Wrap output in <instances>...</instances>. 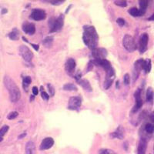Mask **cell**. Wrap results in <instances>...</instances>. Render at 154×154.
Returning <instances> with one entry per match:
<instances>
[{"mask_svg": "<svg viewBox=\"0 0 154 154\" xmlns=\"http://www.w3.org/2000/svg\"><path fill=\"white\" fill-rule=\"evenodd\" d=\"M26 154H36V146L32 141H29L26 145Z\"/></svg>", "mask_w": 154, "mask_h": 154, "instance_id": "16", "label": "cell"}, {"mask_svg": "<svg viewBox=\"0 0 154 154\" xmlns=\"http://www.w3.org/2000/svg\"><path fill=\"white\" fill-rule=\"evenodd\" d=\"M46 17V12L42 9H36L32 11V12L31 13L30 18L34 19L36 21H40L45 19Z\"/></svg>", "mask_w": 154, "mask_h": 154, "instance_id": "7", "label": "cell"}, {"mask_svg": "<svg viewBox=\"0 0 154 154\" xmlns=\"http://www.w3.org/2000/svg\"><path fill=\"white\" fill-rule=\"evenodd\" d=\"M3 82H4V85H5L6 88L9 91V99H10L11 102H12V103L17 102L20 99L21 92L19 87L16 84V82H14L8 76H6L4 77Z\"/></svg>", "mask_w": 154, "mask_h": 154, "instance_id": "2", "label": "cell"}, {"mask_svg": "<svg viewBox=\"0 0 154 154\" xmlns=\"http://www.w3.org/2000/svg\"><path fill=\"white\" fill-rule=\"evenodd\" d=\"M150 117H151V120H152L154 122V111L152 113L151 116H150Z\"/></svg>", "mask_w": 154, "mask_h": 154, "instance_id": "42", "label": "cell"}, {"mask_svg": "<svg viewBox=\"0 0 154 154\" xmlns=\"http://www.w3.org/2000/svg\"><path fill=\"white\" fill-rule=\"evenodd\" d=\"M129 13L132 16H134V17H136V16H143V14L141 13V12L140 11V9H138L137 8H131L129 9Z\"/></svg>", "mask_w": 154, "mask_h": 154, "instance_id": "22", "label": "cell"}, {"mask_svg": "<svg viewBox=\"0 0 154 154\" xmlns=\"http://www.w3.org/2000/svg\"><path fill=\"white\" fill-rule=\"evenodd\" d=\"M64 1H62V0H52V1H49V2L51 3V4H52V5H60V4H62V2H63Z\"/></svg>", "mask_w": 154, "mask_h": 154, "instance_id": "37", "label": "cell"}, {"mask_svg": "<svg viewBox=\"0 0 154 154\" xmlns=\"http://www.w3.org/2000/svg\"><path fill=\"white\" fill-rule=\"evenodd\" d=\"M2 140H3L2 136H0V142H2Z\"/></svg>", "mask_w": 154, "mask_h": 154, "instance_id": "47", "label": "cell"}, {"mask_svg": "<svg viewBox=\"0 0 154 154\" xmlns=\"http://www.w3.org/2000/svg\"><path fill=\"white\" fill-rule=\"evenodd\" d=\"M148 20L150 21H154V13L150 17V18H148Z\"/></svg>", "mask_w": 154, "mask_h": 154, "instance_id": "41", "label": "cell"}, {"mask_svg": "<svg viewBox=\"0 0 154 154\" xmlns=\"http://www.w3.org/2000/svg\"><path fill=\"white\" fill-rule=\"evenodd\" d=\"M32 82V80H31V78L29 76H26L24 79H23V87L24 88H26V87L29 85Z\"/></svg>", "mask_w": 154, "mask_h": 154, "instance_id": "30", "label": "cell"}, {"mask_svg": "<svg viewBox=\"0 0 154 154\" xmlns=\"http://www.w3.org/2000/svg\"><path fill=\"white\" fill-rule=\"evenodd\" d=\"M146 147H147V142H146V140L144 138H142L140 140V141L139 146H138V150H137L138 154L146 153Z\"/></svg>", "mask_w": 154, "mask_h": 154, "instance_id": "15", "label": "cell"}, {"mask_svg": "<svg viewBox=\"0 0 154 154\" xmlns=\"http://www.w3.org/2000/svg\"><path fill=\"white\" fill-rule=\"evenodd\" d=\"M113 81V79L106 77V80H105V82H104V88H105V90H108L112 86Z\"/></svg>", "mask_w": 154, "mask_h": 154, "instance_id": "27", "label": "cell"}, {"mask_svg": "<svg viewBox=\"0 0 154 154\" xmlns=\"http://www.w3.org/2000/svg\"><path fill=\"white\" fill-rule=\"evenodd\" d=\"M41 96L42 98L44 100H46V101L49 100V96L46 92H44V91H42V92H41Z\"/></svg>", "mask_w": 154, "mask_h": 154, "instance_id": "35", "label": "cell"}, {"mask_svg": "<svg viewBox=\"0 0 154 154\" xmlns=\"http://www.w3.org/2000/svg\"><path fill=\"white\" fill-rule=\"evenodd\" d=\"M31 45H32V46L35 49V50H36V51H38V50H39V46H38V45H36V44H33V43H32Z\"/></svg>", "mask_w": 154, "mask_h": 154, "instance_id": "39", "label": "cell"}, {"mask_svg": "<svg viewBox=\"0 0 154 154\" xmlns=\"http://www.w3.org/2000/svg\"><path fill=\"white\" fill-rule=\"evenodd\" d=\"M63 90L66 91H77V87L72 83H67L63 86Z\"/></svg>", "mask_w": 154, "mask_h": 154, "instance_id": "23", "label": "cell"}, {"mask_svg": "<svg viewBox=\"0 0 154 154\" xmlns=\"http://www.w3.org/2000/svg\"><path fill=\"white\" fill-rule=\"evenodd\" d=\"M92 54L95 59H105L107 56V51L103 48H96L92 50Z\"/></svg>", "mask_w": 154, "mask_h": 154, "instance_id": "9", "label": "cell"}, {"mask_svg": "<svg viewBox=\"0 0 154 154\" xmlns=\"http://www.w3.org/2000/svg\"><path fill=\"white\" fill-rule=\"evenodd\" d=\"M32 93H33V95L34 96H36L38 93H39V90H38V88L36 87V86H34V87H32Z\"/></svg>", "mask_w": 154, "mask_h": 154, "instance_id": "38", "label": "cell"}, {"mask_svg": "<svg viewBox=\"0 0 154 154\" xmlns=\"http://www.w3.org/2000/svg\"><path fill=\"white\" fill-rule=\"evenodd\" d=\"M148 41H149V36L147 33L142 34L140 39V46H139V50L140 53H143L146 50Z\"/></svg>", "mask_w": 154, "mask_h": 154, "instance_id": "10", "label": "cell"}, {"mask_svg": "<svg viewBox=\"0 0 154 154\" xmlns=\"http://www.w3.org/2000/svg\"><path fill=\"white\" fill-rule=\"evenodd\" d=\"M134 96H135V99H136V104H135V106L132 110V113L137 112L143 106V100L141 99V90L140 89L137 90L135 92Z\"/></svg>", "mask_w": 154, "mask_h": 154, "instance_id": "6", "label": "cell"}, {"mask_svg": "<svg viewBox=\"0 0 154 154\" xmlns=\"http://www.w3.org/2000/svg\"><path fill=\"white\" fill-rule=\"evenodd\" d=\"M18 116H19V113H18V112H16V111H12V112L9 113V114H8L7 118H8V120H14V119H16Z\"/></svg>", "mask_w": 154, "mask_h": 154, "instance_id": "29", "label": "cell"}, {"mask_svg": "<svg viewBox=\"0 0 154 154\" xmlns=\"http://www.w3.org/2000/svg\"><path fill=\"white\" fill-rule=\"evenodd\" d=\"M22 39H23V40H24V41H25V42H28V40H27V39H26V38H25L24 36H22Z\"/></svg>", "mask_w": 154, "mask_h": 154, "instance_id": "46", "label": "cell"}, {"mask_svg": "<svg viewBox=\"0 0 154 154\" xmlns=\"http://www.w3.org/2000/svg\"><path fill=\"white\" fill-rule=\"evenodd\" d=\"M19 53L26 62H30L33 57L32 52L26 46H21L19 47Z\"/></svg>", "mask_w": 154, "mask_h": 154, "instance_id": "5", "label": "cell"}, {"mask_svg": "<svg viewBox=\"0 0 154 154\" xmlns=\"http://www.w3.org/2000/svg\"><path fill=\"white\" fill-rule=\"evenodd\" d=\"M34 99H35V96L32 95V96H31V97H30V100H31V101H32V100H33Z\"/></svg>", "mask_w": 154, "mask_h": 154, "instance_id": "45", "label": "cell"}, {"mask_svg": "<svg viewBox=\"0 0 154 154\" xmlns=\"http://www.w3.org/2000/svg\"><path fill=\"white\" fill-rule=\"evenodd\" d=\"M53 144H54V140H53L52 138H51V137L45 138L42 141V143L40 145V149L42 150H49V149H50L52 146H53Z\"/></svg>", "mask_w": 154, "mask_h": 154, "instance_id": "14", "label": "cell"}, {"mask_svg": "<svg viewBox=\"0 0 154 154\" xmlns=\"http://www.w3.org/2000/svg\"><path fill=\"white\" fill-rule=\"evenodd\" d=\"M143 69L145 70L146 72H150L151 70V60L150 59H147L144 60L143 63Z\"/></svg>", "mask_w": 154, "mask_h": 154, "instance_id": "20", "label": "cell"}, {"mask_svg": "<svg viewBox=\"0 0 154 154\" xmlns=\"http://www.w3.org/2000/svg\"><path fill=\"white\" fill-rule=\"evenodd\" d=\"M153 96H154V92L153 90L151 88V87H149L146 90V100L148 102H150L153 100Z\"/></svg>", "mask_w": 154, "mask_h": 154, "instance_id": "24", "label": "cell"}, {"mask_svg": "<svg viewBox=\"0 0 154 154\" xmlns=\"http://www.w3.org/2000/svg\"><path fill=\"white\" fill-rule=\"evenodd\" d=\"M9 37L12 40H18L19 38V31L16 29H14L9 34Z\"/></svg>", "mask_w": 154, "mask_h": 154, "instance_id": "21", "label": "cell"}, {"mask_svg": "<svg viewBox=\"0 0 154 154\" xmlns=\"http://www.w3.org/2000/svg\"><path fill=\"white\" fill-rule=\"evenodd\" d=\"M119 86H120V81L118 80V81L116 82V88H119Z\"/></svg>", "mask_w": 154, "mask_h": 154, "instance_id": "44", "label": "cell"}, {"mask_svg": "<svg viewBox=\"0 0 154 154\" xmlns=\"http://www.w3.org/2000/svg\"><path fill=\"white\" fill-rule=\"evenodd\" d=\"M75 68H76V62H75V60L73 59H69L66 61V65H65V69H66V72L69 75H72V73L74 72Z\"/></svg>", "mask_w": 154, "mask_h": 154, "instance_id": "13", "label": "cell"}, {"mask_svg": "<svg viewBox=\"0 0 154 154\" xmlns=\"http://www.w3.org/2000/svg\"><path fill=\"white\" fill-rule=\"evenodd\" d=\"M116 22H117V24H118L120 26H123L125 25V20H124L123 19H122V18H119V19H117Z\"/></svg>", "mask_w": 154, "mask_h": 154, "instance_id": "36", "label": "cell"}, {"mask_svg": "<svg viewBox=\"0 0 154 154\" xmlns=\"http://www.w3.org/2000/svg\"><path fill=\"white\" fill-rule=\"evenodd\" d=\"M52 42H53V37H52V36H48V37H46V38L43 40L42 43H43V45H44L46 47L49 48V47H51L52 45Z\"/></svg>", "mask_w": 154, "mask_h": 154, "instance_id": "25", "label": "cell"}, {"mask_svg": "<svg viewBox=\"0 0 154 154\" xmlns=\"http://www.w3.org/2000/svg\"><path fill=\"white\" fill-rule=\"evenodd\" d=\"M6 12H7V9H3L2 11V14H4V13H6Z\"/></svg>", "mask_w": 154, "mask_h": 154, "instance_id": "43", "label": "cell"}, {"mask_svg": "<svg viewBox=\"0 0 154 154\" xmlns=\"http://www.w3.org/2000/svg\"><path fill=\"white\" fill-rule=\"evenodd\" d=\"M145 130L147 133H153L154 132V125L152 123H147L145 126Z\"/></svg>", "mask_w": 154, "mask_h": 154, "instance_id": "26", "label": "cell"}, {"mask_svg": "<svg viewBox=\"0 0 154 154\" xmlns=\"http://www.w3.org/2000/svg\"><path fill=\"white\" fill-rule=\"evenodd\" d=\"M139 5H140V11L143 15L144 13L146 12V10L147 9V6H148V1L141 0V1L139 2Z\"/></svg>", "mask_w": 154, "mask_h": 154, "instance_id": "19", "label": "cell"}, {"mask_svg": "<svg viewBox=\"0 0 154 154\" xmlns=\"http://www.w3.org/2000/svg\"><path fill=\"white\" fill-rule=\"evenodd\" d=\"M64 16L60 15L58 18H51L49 21V26L50 28V32H54L60 30L63 26Z\"/></svg>", "mask_w": 154, "mask_h": 154, "instance_id": "3", "label": "cell"}, {"mask_svg": "<svg viewBox=\"0 0 154 154\" xmlns=\"http://www.w3.org/2000/svg\"><path fill=\"white\" fill-rule=\"evenodd\" d=\"M123 44L124 48L129 52H133L136 49V45L134 41V39L130 35H126L123 37Z\"/></svg>", "mask_w": 154, "mask_h": 154, "instance_id": "4", "label": "cell"}, {"mask_svg": "<svg viewBox=\"0 0 154 154\" xmlns=\"http://www.w3.org/2000/svg\"><path fill=\"white\" fill-rule=\"evenodd\" d=\"M9 129V126H7V125H5V126H2V127L0 129V136H3L5 134L8 132Z\"/></svg>", "mask_w": 154, "mask_h": 154, "instance_id": "28", "label": "cell"}, {"mask_svg": "<svg viewBox=\"0 0 154 154\" xmlns=\"http://www.w3.org/2000/svg\"><path fill=\"white\" fill-rule=\"evenodd\" d=\"M82 39L84 43L90 49L93 50L96 48L98 45L99 36L94 26H85L84 32L82 36Z\"/></svg>", "mask_w": 154, "mask_h": 154, "instance_id": "1", "label": "cell"}, {"mask_svg": "<svg viewBox=\"0 0 154 154\" xmlns=\"http://www.w3.org/2000/svg\"><path fill=\"white\" fill-rule=\"evenodd\" d=\"M113 138H118V139H120V140H123V137H124V135H123V127H119L117 129V130L116 132H114L113 133L110 135Z\"/></svg>", "mask_w": 154, "mask_h": 154, "instance_id": "17", "label": "cell"}, {"mask_svg": "<svg viewBox=\"0 0 154 154\" xmlns=\"http://www.w3.org/2000/svg\"><path fill=\"white\" fill-rule=\"evenodd\" d=\"M80 86H82V88L86 90V91H89V92H91L92 91V87L90 84V82L88 80H82L80 81H79Z\"/></svg>", "mask_w": 154, "mask_h": 154, "instance_id": "18", "label": "cell"}, {"mask_svg": "<svg viewBox=\"0 0 154 154\" xmlns=\"http://www.w3.org/2000/svg\"><path fill=\"white\" fill-rule=\"evenodd\" d=\"M143 59H140L137 61H136L134 64V70H133V81H136V80L138 78L141 69H143Z\"/></svg>", "mask_w": 154, "mask_h": 154, "instance_id": "11", "label": "cell"}, {"mask_svg": "<svg viewBox=\"0 0 154 154\" xmlns=\"http://www.w3.org/2000/svg\"><path fill=\"white\" fill-rule=\"evenodd\" d=\"M100 154H116L115 152L112 150H109V149H102L100 150L99 152Z\"/></svg>", "mask_w": 154, "mask_h": 154, "instance_id": "31", "label": "cell"}, {"mask_svg": "<svg viewBox=\"0 0 154 154\" xmlns=\"http://www.w3.org/2000/svg\"><path fill=\"white\" fill-rule=\"evenodd\" d=\"M114 3L116 6H121V7H126L127 6V3H126V1H115Z\"/></svg>", "mask_w": 154, "mask_h": 154, "instance_id": "33", "label": "cell"}, {"mask_svg": "<svg viewBox=\"0 0 154 154\" xmlns=\"http://www.w3.org/2000/svg\"><path fill=\"white\" fill-rule=\"evenodd\" d=\"M26 136V133H23L22 134L19 135L18 138H19V139H22V138H23V137H25Z\"/></svg>", "mask_w": 154, "mask_h": 154, "instance_id": "40", "label": "cell"}, {"mask_svg": "<svg viewBox=\"0 0 154 154\" xmlns=\"http://www.w3.org/2000/svg\"><path fill=\"white\" fill-rule=\"evenodd\" d=\"M22 30L28 35H33L36 32V27L33 23L24 22L22 25Z\"/></svg>", "mask_w": 154, "mask_h": 154, "instance_id": "12", "label": "cell"}, {"mask_svg": "<svg viewBox=\"0 0 154 154\" xmlns=\"http://www.w3.org/2000/svg\"><path fill=\"white\" fill-rule=\"evenodd\" d=\"M47 87H48L49 92L50 93V96H53L55 95V89H54L53 86L49 83V84L47 85Z\"/></svg>", "mask_w": 154, "mask_h": 154, "instance_id": "34", "label": "cell"}, {"mask_svg": "<svg viewBox=\"0 0 154 154\" xmlns=\"http://www.w3.org/2000/svg\"><path fill=\"white\" fill-rule=\"evenodd\" d=\"M123 81H124V84H125L126 86H128V85L130 84V75H129L128 73L125 74Z\"/></svg>", "mask_w": 154, "mask_h": 154, "instance_id": "32", "label": "cell"}, {"mask_svg": "<svg viewBox=\"0 0 154 154\" xmlns=\"http://www.w3.org/2000/svg\"><path fill=\"white\" fill-rule=\"evenodd\" d=\"M81 103H82V100H81V98L80 97H79V96L71 97L69 99V100L68 108L69 110H78L80 107Z\"/></svg>", "mask_w": 154, "mask_h": 154, "instance_id": "8", "label": "cell"}]
</instances>
